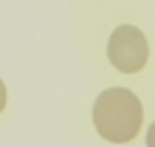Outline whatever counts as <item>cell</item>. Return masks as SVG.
Segmentation results:
<instances>
[{
  "label": "cell",
  "mask_w": 155,
  "mask_h": 147,
  "mask_svg": "<svg viewBox=\"0 0 155 147\" xmlns=\"http://www.w3.org/2000/svg\"><path fill=\"white\" fill-rule=\"evenodd\" d=\"M144 108L141 99L127 88H107L93 102V127L104 142L127 144L141 130Z\"/></svg>",
  "instance_id": "cell-1"
},
{
  "label": "cell",
  "mask_w": 155,
  "mask_h": 147,
  "mask_svg": "<svg viewBox=\"0 0 155 147\" xmlns=\"http://www.w3.org/2000/svg\"><path fill=\"white\" fill-rule=\"evenodd\" d=\"M150 45L138 26H118L107 40V60L121 74H135L147 65Z\"/></svg>",
  "instance_id": "cell-2"
},
{
  "label": "cell",
  "mask_w": 155,
  "mask_h": 147,
  "mask_svg": "<svg viewBox=\"0 0 155 147\" xmlns=\"http://www.w3.org/2000/svg\"><path fill=\"white\" fill-rule=\"evenodd\" d=\"M147 144H150V147H155V122L150 125V130H147Z\"/></svg>",
  "instance_id": "cell-3"
},
{
  "label": "cell",
  "mask_w": 155,
  "mask_h": 147,
  "mask_svg": "<svg viewBox=\"0 0 155 147\" xmlns=\"http://www.w3.org/2000/svg\"><path fill=\"white\" fill-rule=\"evenodd\" d=\"M3 108H6V85L0 79V113H3Z\"/></svg>",
  "instance_id": "cell-4"
}]
</instances>
